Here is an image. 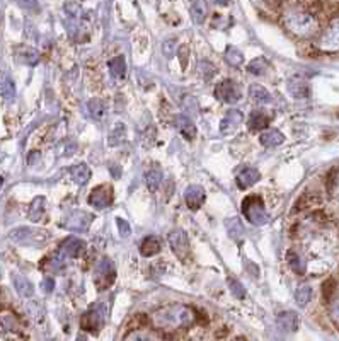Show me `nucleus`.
Masks as SVG:
<instances>
[{
  "instance_id": "1",
  "label": "nucleus",
  "mask_w": 339,
  "mask_h": 341,
  "mask_svg": "<svg viewBox=\"0 0 339 341\" xmlns=\"http://www.w3.org/2000/svg\"><path fill=\"white\" fill-rule=\"evenodd\" d=\"M283 26L286 31H290L297 38H313L321 29L319 19L316 14L307 9H302V4H292L290 9H286L281 16Z\"/></svg>"
},
{
  "instance_id": "2",
  "label": "nucleus",
  "mask_w": 339,
  "mask_h": 341,
  "mask_svg": "<svg viewBox=\"0 0 339 341\" xmlns=\"http://www.w3.org/2000/svg\"><path fill=\"white\" fill-rule=\"evenodd\" d=\"M152 321L157 328L160 329H179V328H188V326L195 324L196 321V312L195 309L188 307L183 304H171L165 307H160L155 310L152 315Z\"/></svg>"
},
{
  "instance_id": "3",
  "label": "nucleus",
  "mask_w": 339,
  "mask_h": 341,
  "mask_svg": "<svg viewBox=\"0 0 339 341\" xmlns=\"http://www.w3.org/2000/svg\"><path fill=\"white\" fill-rule=\"evenodd\" d=\"M242 215H244L252 225H264L268 218H270L264 208V203H262L261 196L257 195L247 196L246 200L242 201Z\"/></svg>"
},
{
  "instance_id": "4",
  "label": "nucleus",
  "mask_w": 339,
  "mask_h": 341,
  "mask_svg": "<svg viewBox=\"0 0 339 341\" xmlns=\"http://www.w3.org/2000/svg\"><path fill=\"white\" fill-rule=\"evenodd\" d=\"M116 280V266L111 259H101L94 268V283L99 290L109 288Z\"/></svg>"
},
{
  "instance_id": "5",
  "label": "nucleus",
  "mask_w": 339,
  "mask_h": 341,
  "mask_svg": "<svg viewBox=\"0 0 339 341\" xmlns=\"http://www.w3.org/2000/svg\"><path fill=\"white\" fill-rule=\"evenodd\" d=\"M317 48L324 53L339 52V17L332 19L331 24L326 28V31L321 34L317 41Z\"/></svg>"
},
{
  "instance_id": "6",
  "label": "nucleus",
  "mask_w": 339,
  "mask_h": 341,
  "mask_svg": "<svg viewBox=\"0 0 339 341\" xmlns=\"http://www.w3.org/2000/svg\"><path fill=\"white\" fill-rule=\"evenodd\" d=\"M106 305L104 304H95L92 305L87 312H85L82 315V319H80V324H82V328L85 331H92V333H95V331H99L101 326L104 324L106 321V315H108V312H106Z\"/></svg>"
},
{
  "instance_id": "7",
  "label": "nucleus",
  "mask_w": 339,
  "mask_h": 341,
  "mask_svg": "<svg viewBox=\"0 0 339 341\" xmlns=\"http://www.w3.org/2000/svg\"><path fill=\"white\" fill-rule=\"evenodd\" d=\"M215 96H216V98H219L220 101L227 103V104H234V103H237V101L240 99L242 90H240V85L237 84L235 80L225 79V80H222L220 84H216Z\"/></svg>"
},
{
  "instance_id": "8",
  "label": "nucleus",
  "mask_w": 339,
  "mask_h": 341,
  "mask_svg": "<svg viewBox=\"0 0 339 341\" xmlns=\"http://www.w3.org/2000/svg\"><path fill=\"white\" fill-rule=\"evenodd\" d=\"M167 241L171 244V249L174 251V254L178 256L179 259H184L188 258V253H189V239L186 236L184 231H181V229H176L167 236Z\"/></svg>"
},
{
  "instance_id": "9",
  "label": "nucleus",
  "mask_w": 339,
  "mask_h": 341,
  "mask_svg": "<svg viewBox=\"0 0 339 341\" xmlns=\"http://www.w3.org/2000/svg\"><path fill=\"white\" fill-rule=\"evenodd\" d=\"M113 203V190L108 185L94 188L92 193L89 195V205L98 208V210H104Z\"/></svg>"
},
{
  "instance_id": "10",
  "label": "nucleus",
  "mask_w": 339,
  "mask_h": 341,
  "mask_svg": "<svg viewBox=\"0 0 339 341\" xmlns=\"http://www.w3.org/2000/svg\"><path fill=\"white\" fill-rule=\"evenodd\" d=\"M90 222H92V215L79 210V212H74L72 215L68 217V220L65 222V225L74 232H85L89 229Z\"/></svg>"
},
{
  "instance_id": "11",
  "label": "nucleus",
  "mask_w": 339,
  "mask_h": 341,
  "mask_svg": "<svg viewBox=\"0 0 339 341\" xmlns=\"http://www.w3.org/2000/svg\"><path fill=\"white\" fill-rule=\"evenodd\" d=\"M242 121H244V115H242L239 109H230L229 113L225 115V118L222 120L220 131L224 135H229V133H232V131H235L237 128H239Z\"/></svg>"
},
{
  "instance_id": "12",
  "label": "nucleus",
  "mask_w": 339,
  "mask_h": 341,
  "mask_svg": "<svg viewBox=\"0 0 339 341\" xmlns=\"http://www.w3.org/2000/svg\"><path fill=\"white\" fill-rule=\"evenodd\" d=\"M85 242L82 239L77 237H68L62 242V247H60V254L62 258H79L80 253L84 251Z\"/></svg>"
},
{
  "instance_id": "13",
  "label": "nucleus",
  "mask_w": 339,
  "mask_h": 341,
  "mask_svg": "<svg viewBox=\"0 0 339 341\" xmlns=\"http://www.w3.org/2000/svg\"><path fill=\"white\" fill-rule=\"evenodd\" d=\"M184 201L191 210H198L205 201V190L198 185H191L184 191Z\"/></svg>"
},
{
  "instance_id": "14",
  "label": "nucleus",
  "mask_w": 339,
  "mask_h": 341,
  "mask_svg": "<svg viewBox=\"0 0 339 341\" xmlns=\"http://www.w3.org/2000/svg\"><path fill=\"white\" fill-rule=\"evenodd\" d=\"M259 179H261L259 171L254 169V167H244V169L237 174V186H239L240 190H247V188L254 186Z\"/></svg>"
},
{
  "instance_id": "15",
  "label": "nucleus",
  "mask_w": 339,
  "mask_h": 341,
  "mask_svg": "<svg viewBox=\"0 0 339 341\" xmlns=\"http://www.w3.org/2000/svg\"><path fill=\"white\" fill-rule=\"evenodd\" d=\"M174 125H176V128L181 131V135H183L186 140H193L196 137V126H195L193 121H191L189 116L178 115L174 118Z\"/></svg>"
},
{
  "instance_id": "16",
  "label": "nucleus",
  "mask_w": 339,
  "mask_h": 341,
  "mask_svg": "<svg viewBox=\"0 0 339 341\" xmlns=\"http://www.w3.org/2000/svg\"><path fill=\"white\" fill-rule=\"evenodd\" d=\"M87 111L90 115V118L94 121H103L106 116H108V106H106L104 101H101L98 98L90 99L87 103Z\"/></svg>"
},
{
  "instance_id": "17",
  "label": "nucleus",
  "mask_w": 339,
  "mask_h": 341,
  "mask_svg": "<svg viewBox=\"0 0 339 341\" xmlns=\"http://www.w3.org/2000/svg\"><path fill=\"white\" fill-rule=\"evenodd\" d=\"M12 282H14V287H16V290H17V293L21 295V297H24V299L33 297L34 288H33L31 282H29L26 277H22V275H19V273H14Z\"/></svg>"
},
{
  "instance_id": "18",
  "label": "nucleus",
  "mask_w": 339,
  "mask_h": 341,
  "mask_svg": "<svg viewBox=\"0 0 339 341\" xmlns=\"http://www.w3.org/2000/svg\"><path fill=\"white\" fill-rule=\"evenodd\" d=\"M288 93L292 94V98L302 99L310 94V87H308V84L303 79H292L288 82Z\"/></svg>"
},
{
  "instance_id": "19",
  "label": "nucleus",
  "mask_w": 339,
  "mask_h": 341,
  "mask_svg": "<svg viewBox=\"0 0 339 341\" xmlns=\"http://www.w3.org/2000/svg\"><path fill=\"white\" fill-rule=\"evenodd\" d=\"M159 251H160V239H157L155 236L145 237L140 244V253H141V256H145V258L155 256Z\"/></svg>"
},
{
  "instance_id": "20",
  "label": "nucleus",
  "mask_w": 339,
  "mask_h": 341,
  "mask_svg": "<svg viewBox=\"0 0 339 341\" xmlns=\"http://www.w3.org/2000/svg\"><path fill=\"white\" fill-rule=\"evenodd\" d=\"M276 323L283 331L292 333V331H297V328H298V315L295 312H290V310H288V312H281L278 315Z\"/></svg>"
},
{
  "instance_id": "21",
  "label": "nucleus",
  "mask_w": 339,
  "mask_h": 341,
  "mask_svg": "<svg viewBox=\"0 0 339 341\" xmlns=\"http://www.w3.org/2000/svg\"><path fill=\"white\" fill-rule=\"evenodd\" d=\"M0 94L7 101H12L16 98V85H14L12 79L4 72H0Z\"/></svg>"
},
{
  "instance_id": "22",
  "label": "nucleus",
  "mask_w": 339,
  "mask_h": 341,
  "mask_svg": "<svg viewBox=\"0 0 339 341\" xmlns=\"http://www.w3.org/2000/svg\"><path fill=\"white\" fill-rule=\"evenodd\" d=\"M259 140L264 147H278L285 142V137H283L281 131H278V130H266V131H262Z\"/></svg>"
},
{
  "instance_id": "23",
  "label": "nucleus",
  "mask_w": 339,
  "mask_h": 341,
  "mask_svg": "<svg viewBox=\"0 0 339 341\" xmlns=\"http://www.w3.org/2000/svg\"><path fill=\"white\" fill-rule=\"evenodd\" d=\"M268 123H270V118H268V115L262 113V111H254V113H251V116H249V130L251 131L264 130Z\"/></svg>"
},
{
  "instance_id": "24",
  "label": "nucleus",
  "mask_w": 339,
  "mask_h": 341,
  "mask_svg": "<svg viewBox=\"0 0 339 341\" xmlns=\"http://www.w3.org/2000/svg\"><path fill=\"white\" fill-rule=\"evenodd\" d=\"M70 176H72V179L77 183V185H85V183L89 181L90 177V169L87 164H77L74 166L72 169H70Z\"/></svg>"
},
{
  "instance_id": "25",
  "label": "nucleus",
  "mask_w": 339,
  "mask_h": 341,
  "mask_svg": "<svg viewBox=\"0 0 339 341\" xmlns=\"http://www.w3.org/2000/svg\"><path fill=\"white\" fill-rule=\"evenodd\" d=\"M225 227L227 231H229V236L232 239H235V241H239V239L244 236V225H242L239 217H232L229 220H225Z\"/></svg>"
},
{
  "instance_id": "26",
  "label": "nucleus",
  "mask_w": 339,
  "mask_h": 341,
  "mask_svg": "<svg viewBox=\"0 0 339 341\" xmlns=\"http://www.w3.org/2000/svg\"><path fill=\"white\" fill-rule=\"evenodd\" d=\"M286 261H288V264H290V268H292L295 273H298V275H303V273H305L307 264H305V261H303V258H302L298 253H295V251H288V253H286Z\"/></svg>"
},
{
  "instance_id": "27",
  "label": "nucleus",
  "mask_w": 339,
  "mask_h": 341,
  "mask_svg": "<svg viewBox=\"0 0 339 341\" xmlns=\"http://www.w3.org/2000/svg\"><path fill=\"white\" fill-rule=\"evenodd\" d=\"M249 94H251V98L259 104H268L271 101V94L259 84H252L249 87Z\"/></svg>"
},
{
  "instance_id": "28",
  "label": "nucleus",
  "mask_w": 339,
  "mask_h": 341,
  "mask_svg": "<svg viewBox=\"0 0 339 341\" xmlns=\"http://www.w3.org/2000/svg\"><path fill=\"white\" fill-rule=\"evenodd\" d=\"M225 62L230 65V67H240L242 62H244V53L240 52L239 48L235 47H229L225 50Z\"/></svg>"
},
{
  "instance_id": "29",
  "label": "nucleus",
  "mask_w": 339,
  "mask_h": 341,
  "mask_svg": "<svg viewBox=\"0 0 339 341\" xmlns=\"http://www.w3.org/2000/svg\"><path fill=\"white\" fill-rule=\"evenodd\" d=\"M34 236H36L34 231H31V229H28V227L16 229L14 232H11V239L17 244H29L34 239Z\"/></svg>"
},
{
  "instance_id": "30",
  "label": "nucleus",
  "mask_w": 339,
  "mask_h": 341,
  "mask_svg": "<svg viewBox=\"0 0 339 341\" xmlns=\"http://www.w3.org/2000/svg\"><path fill=\"white\" fill-rule=\"evenodd\" d=\"M44 215V198L43 196H38L34 198V201L31 203V207H29V218H31L33 222H39Z\"/></svg>"
},
{
  "instance_id": "31",
  "label": "nucleus",
  "mask_w": 339,
  "mask_h": 341,
  "mask_svg": "<svg viewBox=\"0 0 339 341\" xmlns=\"http://www.w3.org/2000/svg\"><path fill=\"white\" fill-rule=\"evenodd\" d=\"M109 72L114 79H123L126 74V63L123 57H114L109 62Z\"/></svg>"
},
{
  "instance_id": "32",
  "label": "nucleus",
  "mask_w": 339,
  "mask_h": 341,
  "mask_svg": "<svg viewBox=\"0 0 339 341\" xmlns=\"http://www.w3.org/2000/svg\"><path fill=\"white\" fill-rule=\"evenodd\" d=\"M205 7L206 6L203 2H193L191 4L189 12H191V19H193L195 24H203L205 17H206V9Z\"/></svg>"
},
{
  "instance_id": "33",
  "label": "nucleus",
  "mask_w": 339,
  "mask_h": 341,
  "mask_svg": "<svg viewBox=\"0 0 339 341\" xmlns=\"http://www.w3.org/2000/svg\"><path fill=\"white\" fill-rule=\"evenodd\" d=\"M310 299H312V288L308 287V285H302L295 293L297 304L300 305V307H305V305L310 302Z\"/></svg>"
},
{
  "instance_id": "34",
  "label": "nucleus",
  "mask_w": 339,
  "mask_h": 341,
  "mask_svg": "<svg viewBox=\"0 0 339 341\" xmlns=\"http://www.w3.org/2000/svg\"><path fill=\"white\" fill-rule=\"evenodd\" d=\"M268 63L264 58H254L252 62L249 63V67H247V70H249V74H254V75H262L268 70Z\"/></svg>"
},
{
  "instance_id": "35",
  "label": "nucleus",
  "mask_w": 339,
  "mask_h": 341,
  "mask_svg": "<svg viewBox=\"0 0 339 341\" xmlns=\"http://www.w3.org/2000/svg\"><path fill=\"white\" fill-rule=\"evenodd\" d=\"M125 135H126V130H125V125L123 123H118L113 128L109 135V145H118L121 142L125 140Z\"/></svg>"
},
{
  "instance_id": "36",
  "label": "nucleus",
  "mask_w": 339,
  "mask_h": 341,
  "mask_svg": "<svg viewBox=\"0 0 339 341\" xmlns=\"http://www.w3.org/2000/svg\"><path fill=\"white\" fill-rule=\"evenodd\" d=\"M145 183H147V188H149L150 191H157L162 183V174L160 171H150L149 174L145 177Z\"/></svg>"
},
{
  "instance_id": "37",
  "label": "nucleus",
  "mask_w": 339,
  "mask_h": 341,
  "mask_svg": "<svg viewBox=\"0 0 339 341\" xmlns=\"http://www.w3.org/2000/svg\"><path fill=\"white\" fill-rule=\"evenodd\" d=\"M123 341H155V338H154V334L149 333V331L135 329V331H131Z\"/></svg>"
},
{
  "instance_id": "38",
  "label": "nucleus",
  "mask_w": 339,
  "mask_h": 341,
  "mask_svg": "<svg viewBox=\"0 0 339 341\" xmlns=\"http://www.w3.org/2000/svg\"><path fill=\"white\" fill-rule=\"evenodd\" d=\"M19 60L26 65H36L38 63V53L31 48H22L21 53H17Z\"/></svg>"
},
{
  "instance_id": "39",
  "label": "nucleus",
  "mask_w": 339,
  "mask_h": 341,
  "mask_svg": "<svg viewBox=\"0 0 339 341\" xmlns=\"http://www.w3.org/2000/svg\"><path fill=\"white\" fill-rule=\"evenodd\" d=\"M227 283H229L230 292L234 293L235 299H244L246 297V288L242 287L240 282H237L235 278H229V280H227Z\"/></svg>"
},
{
  "instance_id": "40",
  "label": "nucleus",
  "mask_w": 339,
  "mask_h": 341,
  "mask_svg": "<svg viewBox=\"0 0 339 341\" xmlns=\"http://www.w3.org/2000/svg\"><path fill=\"white\" fill-rule=\"evenodd\" d=\"M329 314H331V319L332 323L337 326L339 329V297L332 299L331 300V307H329Z\"/></svg>"
},
{
  "instance_id": "41",
  "label": "nucleus",
  "mask_w": 339,
  "mask_h": 341,
  "mask_svg": "<svg viewBox=\"0 0 339 341\" xmlns=\"http://www.w3.org/2000/svg\"><path fill=\"white\" fill-rule=\"evenodd\" d=\"M116 225H118V231H119L121 237H128L130 236L131 227H130V223L125 220V218H116Z\"/></svg>"
},
{
  "instance_id": "42",
  "label": "nucleus",
  "mask_w": 339,
  "mask_h": 341,
  "mask_svg": "<svg viewBox=\"0 0 339 341\" xmlns=\"http://www.w3.org/2000/svg\"><path fill=\"white\" fill-rule=\"evenodd\" d=\"M162 52H164L167 58L173 57L176 52V39H167V41H164V44H162Z\"/></svg>"
},
{
  "instance_id": "43",
  "label": "nucleus",
  "mask_w": 339,
  "mask_h": 341,
  "mask_svg": "<svg viewBox=\"0 0 339 341\" xmlns=\"http://www.w3.org/2000/svg\"><path fill=\"white\" fill-rule=\"evenodd\" d=\"M77 150V144H75L74 140H67L65 144L62 145V154L67 157V155H72L74 152Z\"/></svg>"
},
{
  "instance_id": "44",
  "label": "nucleus",
  "mask_w": 339,
  "mask_h": 341,
  "mask_svg": "<svg viewBox=\"0 0 339 341\" xmlns=\"http://www.w3.org/2000/svg\"><path fill=\"white\" fill-rule=\"evenodd\" d=\"M41 288H43V292H44V293H52L53 290H55V282H53V278H44V280H43V283H41Z\"/></svg>"
},
{
  "instance_id": "45",
  "label": "nucleus",
  "mask_w": 339,
  "mask_h": 341,
  "mask_svg": "<svg viewBox=\"0 0 339 341\" xmlns=\"http://www.w3.org/2000/svg\"><path fill=\"white\" fill-rule=\"evenodd\" d=\"M334 290V285H332V280H329V282L324 283V297L327 300H331V292Z\"/></svg>"
},
{
  "instance_id": "46",
  "label": "nucleus",
  "mask_w": 339,
  "mask_h": 341,
  "mask_svg": "<svg viewBox=\"0 0 339 341\" xmlns=\"http://www.w3.org/2000/svg\"><path fill=\"white\" fill-rule=\"evenodd\" d=\"M39 161V152H31L28 157V162L29 164H36V162Z\"/></svg>"
},
{
  "instance_id": "47",
  "label": "nucleus",
  "mask_w": 339,
  "mask_h": 341,
  "mask_svg": "<svg viewBox=\"0 0 339 341\" xmlns=\"http://www.w3.org/2000/svg\"><path fill=\"white\" fill-rule=\"evenodd\" d=\"M234 341H246L244 338H237V339H234Z\"/></svg>"
},
{
  "instance_id": "48",
  "label": "nucleus",
  "mask_w": 339,
  "mask_h": 341,
  "mask_svg": "<svg viewBox=\"0 0 339 341\" xmlns=\"http://www.w3.org/2000/svg\"><path fill=\"white\" fill-rule=\"evenodd\" d=\"M2 183H4V179H2V177H0V186H2Z\"/></svg>"
}]
</instances>
